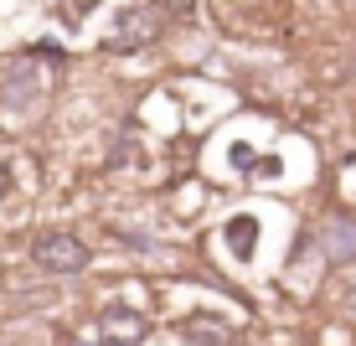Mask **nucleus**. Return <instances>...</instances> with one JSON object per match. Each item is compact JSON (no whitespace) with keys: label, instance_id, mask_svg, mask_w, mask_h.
I'll return each mask as SVG.
<instances>
[{"label":"nucleus","instance_id":"obj_1","mask_svg":"<svg viewBox=\"0 0 356 346\" xmlns=\"http://www.w3.org/2000/svg\"><path fill=\"white\" fill-rule=\"evenodd\" d=\"M31 258L42 269H52V274H78V269L88 264V249H83L72 233H42V238L31 243Z\"/></svg>","mask_w":356,"mask_h":346},{"label":"nucleus","instance_id":"obj_2","mask_svg":"<svg viewBox=\"0 0 356 346\" xmlns=\"http://www.w3.org/2000/svg\"><path fill=\"white\" fill-rule=\"evenodd\" d=\"M155 31H161V10H155V6H134L129 16L119 21L114 47H140V42H150Z\"/></svg>","mask_w":356,"mask_h":346},{"label":"nucleus","instance_id":"obj_3","mask_svg":"<svg viewBox=\"0 0 356 346\" xmlns=\"http://www.w3.org/2000/svg\"><path fill=\"white\" fill-rule=\"evenodd\" d=\"M36 98V68L26 63V57H16V63L6 68V104L10 109H26Z\"/></svg>","mask_w":356,"mask_h":346},{"label":"nucleus","instance_id":"obj_4","mask_svg":"<svg viewBox=\"0 0 356 346\" xmlns=\"http://www.w3.org/2000/svg\"><path fill=\"white\" fill-rule=\"evenodd\" d=\"M227 238H232V249H243V253H248V249H253V238H259V228H253V217H232Z\"/></svg>","mask_w":356,"mask_h":346},{"label":"nucleus","instance_id":"obj_5","mask_svg":"<svg viewBox=\"0 0 356 346\" xmlns=\"http://www.w3.org/2000/svg\"><path fill=\"white\" fill-rule=\"evenodd\" d=\"M346 249H356V233L341 228V233H336V253H346Z\"/></svg>","mask_w":356,"mask_h":346},{"label":"nucleus","instance_id":"obj_6","mask_svg":"<svg viewBox=\"0 0 356 346\" xmlns=\"http://www.w3.org/2000/svg\"><path fill=\"white\" fill-rule=\"evenodd\" d=\"M10 191V171H0V196H6Z\"/></svg>","mask_w":356,"mask_h":346}]
</instances>
